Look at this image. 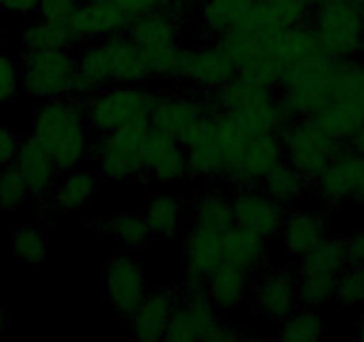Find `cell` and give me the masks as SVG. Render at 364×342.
<instances>
[{
	"label": "cell",
	"mask_w": 364,
	"mask_h": 342,
	"mask_svg": "<svg viewBox=\"0 0 364 342\" xmlns=\"http://www.w3.org/2000/svg\"><path fill=\"white\" fill-rule=\"evenodd\" d=\"M86 102L75 96L45 100L34 113L33 138L52 157L59 173L82 166L90 152Z\"/></svg>",
	"instance_id": "1"
},
{
	"label": "cell",
	"mask_w": 364,
	"mask_h": 342,
	"mask_svg": "<svg viewBox=\"0 0 364 342\" xmlns=\"http://www.w3.org/2000/svg\"><path fill=\"white\" fill-rule=\"evenodd\" d=\"M159 92L146 88V84L125 86L113 84L100 89L86 100V121L91 132L117 131L132 123H150V111Z\"/></svg>",
	"instance_id": "2"
},
{
	"label": "cell",
	"mask_w": 364,
	"mask_h": 342,
	"mask_svg": "<svg viewBox=\"0 0 364 342\" xmlns=\"http://www.w3.org/2000/svg\"><path fill=\"white\" fill-rule=\"evenodd\" d=\"M127 36L145 54L154 79L177 80L181 55V23L177 16L159 9L129 20Z\"/></svg>",
	"instance_id": "3"
},
{
	"label": "cell",
	"mask_w": 364,
	"mask_h": 342,
	"mask_svg": "<svg viewBox=\"0 0 364 342\" xmlns=\"http://www.w3.org/2000/svg\"><path fill=\"white\" fill-rule=\"evenodd\" d=\"M150 123H132L90 139L87 157L95 160L100 179L109 182H127L145 177L141 146Z\"/></svg>",
	"instance_id": "4"
},
{
	"label": "cell",
	"mask_w": 364,
	"mask_h": 342,
	"mask_svg": "<svg viewBox=\"0 0 364 342\" xmlns=\"http://www.w3.org/2000/svg\"><path fill=\"white\" fill-rule=\"evenodd\" d=\"M309 23L332 57L350 59L363 54L364 8L352 0L318 2L311 9Z\"/></svg>",
	"instance_id": "5"
},
{
	"label": "cell",
	"mask_w": 364,
	"mask_h": 342,
	"mask_svg": "<svg viewBox=\"0 0 364 342\" xmlns=\"http://www.w3.org/2000/svg\"><path fill=\"white\" fill-rule=\"evenodd\" d=\"M22 89L31 96L45 100L70 96L79 75L77 55L66 50H26L22 54Z\"/></svg>",
	"instance_id": "6"
},
{
	"label": "cell",
	"mask_w": 364,
	"mask_h": 342,
	"mask_svg": "<svg viewBox=\"0 0 364 342\" xmlns=\"http://www.w3.org/2000/svg\"><path fill=\"white\" fill-rule=\"evenodd\" d=\"M284 160L313 182L332 159L346 150V143L334 138L311 118H300L282 131Z\"/></svg>",
	"instance_id": "7"
},
{
	"label": "cell",
	"mask_w": 364,
	"mask_h": 342,
	"mask_svg": "<svg viewBox=\"0 0 364 342\" xmlns=\"http://www.w3.org/2000/svg\"><path fill=\"white\" fill-rule=\"evenodd\" d=\"M218 41L232 57L237 75L277 92L284 66L273 54L272 41L257 36L241 23L227 31Z\"/></svg>",
	"instance_id": "8"
},
{
	"label": "cell",
	"mask_w": 364,
	"mask_h": 342,
	"mask_svg": "<svg viewBox=\"0 0 364 342\" xmlns=\"http://www.w3.org/2000/svg\"><path fill=\"white\" fill-rule=\"evenodd\" d=\"M237 77L236 65L218 40L200 47L181 48L177 82L215 92Z\"/></svg>",
	"instance_id": "9"
},
{
	"label": "cell",
	"mask_w": 364,
	"mask_h": 342,
	"mask_svg": "<svg viewBox=\"0 0 364 342\" xmlns=\"http://www.w3.org/2000/svg\"><path fill=\"white\" fill-rule=\"evenodd\" d=\"M143 266L127 251L113 255L104 266V292L114 314L127 323L146 294Z\"/></svg>",
	"instance_id": "10"
},
{
	"label": "cell",
	"mask_w": 364,
	"mask_h": 342,
	"mask_svg": "<svg viewBox=\"0 0 364 342\" xmlns=\"http://www.w3.org/2000/svg\"><path fill=\"white\" fill-rule=\"evenodd\" d=\"M186 150L190 177L222 182L223 153L218 139L216 111H209L198 118L197 123L178 138Z\"/></svg>",
	"instance_id": "11"
},
{
	"label": "cell",
	"mask_w": 364,
	"mask_h": 342,
	"mask_svg": "<svg viewBox=\"0 0 364 342\" xmlns=\"http://www.w3.org/2000/svg\"><path fill=\"white\" fill-rule=\"evenodd\" d=\"M141 162L145 177L163 184H178L190 177L186 150L177 138L149 128L141 146Z\"/></svg>",
	"instance_id": "12"
},
{
	"label": "cell",
	"mask_w": 364,
	"mask_h": 342,
	"mask_svg": "<svg viewBox=\"0 0 364 342\" xmlns=\"http://www.w3.org/2000/svg\"><path fill=\"white\" fill-rule=\"evenodd\" d=\"M177 305L168 323L164 341H209L213 330L220 323V316L208 292H197V294L177 292Z\"/></svg>",
	"instance_id": "13"
},
{
	"label": "cell",
	"mask_w": 364,
	"mask_h": 342,
	"mask_svg": "<svg viewBox=\"0 0 364 342\" xmlns=\"http://www.w3.org/2000/svg\"><path fill=\"white\" fill-rule=\"evenodd\" d=\"M230 200L236 225L252 230L262 239H269L281 232L288 207L268 197L261 187L237 189Z\"/></svg>",
	"instance_id": "14"
},
{
	"label": "cell",
	"mask_w": 364,
	"mask_h": 342,
	"mask_svg": "<svg viewBox=\"0 0 364 342\" xmlns=\"http://www.w3.org/2000/svg\"><path fill=\"white\" fill-rule=\"evenodd\" d=\"M250 292L257 312L275 323H282L299 307L296 277L282 267L259 271Z\"/></svg>",
	"instance_id": "15"
},
{
	"label": "cell",
	"mask_w": 364,
	"mask_h": 342,
	"mask_svg": "<svg viewBox=\"0 0 364 342\" xmlns=\"http://www.w3.org/2000/svg\"><path fill=\"white\" fill-rule=\"evenodd\" d=\"M177 299V292L170 287L146 289L145 298L127 321L131 333L145 342L164 338Z\"/></svg>",
	"instance_id": "16"
},
{
	"label": "cell",
	"mask_w": 364,
	"mask_h": 342,
	"mask_svg": "<svg viewBox=\"0 0 364 342\" xmlns=\"http://www.w3.org/2000/svg\"><path fill=\"white\" fill-rule=\"evenodd\" d=\"M363 160L364 157L357 155L352 150H343L327 164L320 177L313 180L318 198L328 205H338L346 198L355 197Z\"/></svg>",
	"instance_id": "17"
},
{
	"label": "cell",
	"mask_w": 364,
	"mask_h": 342,
	"mask_svg": "<svg viewBox=\"0 0 364 342\" xmlns=\"http://www.w3.org/2000/svg\"><path fill=\"white\" fill-rule=\"evenodd\" d=\"M204 114L202 99L188 93H159L152 111L150 127L181 138Z\"/></svg>",
	"instance_id": "18"
},
{
	"label": "cell",
	"mask_w": 364,
	"mask_h": 342,
	"mask_svg": "<svg viewBox=\"0 0 364 342\" xmlns=\"http://www.w3.org/2000/svg\"><path fill=\"white\" fill-rule=\"evenodd\" d=\"M129 18L113 4H100V2H82L75 15L70 18L68 26L75 34L79 43L100 41L125 33Z\"/></svg>",
	"instance_id": "19"
},
{
	"label": "cell",
	"mask_w": 364,
	"mask_h": 342,
	"mask_svg": "<svg viewBox=\"0 0 364 342\" xmlns=\"http://www.w3.org/2000/svg\"><path fill=\"white\" fill-rule=\"evenodd\" d=\"M13 164L22 173L31 194L36 198H48L58 184V166L52 157L41 148L33 136L20 139L18 152Z\"/></svg>",
	"instance_id": "20"
},
{
	"label": "cell",
	"mask_w": 364,
	"mask_h": 342,
	"mask_svg": "<svg viewBox=\"0 0 364 342\" xmlns=\"http://www.w3.org/2000/svg\"><path fill=\"white\" fill-rule=\"evenodd\" d=\"M275 95H277L275 89L264 88L261 84H255L237 75L222 88L215 89V92H205V95L200 99L204 113L223 111V113L229 114H240L252 109V107L268 102Z\"/></svg>",
	"instance_id": "21"
},
{
	"label": "cell",
	"mask_w": 364,
	"mask_h": 342,
	"mask_svg": "<svg viewBox=\"0 0 364 342\" xmlns=\"http://www.w3.org/2000/svg\"><path fill=\"white\" fill-rule=\"evenodd\" d=\"M327 218L316 209H293L284 216L281 226L282 243L291 257H304L327 237Z\"/></svg>",
	"instance_id": "22"
},
{
	"label": "cell",
	"mask_w": 364,
	"mask_h": 342,
	"mask_svg": "<svg viewBox=\"0 0 364 342\" xmlns=\"http://www.w3.org/2000/svg\"><path fill=\"white\" fill-rule=\"evenodd\" d=\"M104 41L109 48L113 84L138 86V84H149L154 79L145 54L127 36V33H118L114 36L106 38Z\"/></svg>",
	"instance_id": "23"
},
{
	"label": "cell",
	"mask_w": 364,
	"mask_h": 342,
	"mask_svg": "<svg viewBox=\"0 0 364 342\" xmlns=\"http://www.w3.org/2000/svg\"><path fill=\"white\" fill-rule=\"evenodd\" d=\"M266 239L252 230L236 225L222 232L223 263L254 275L259 273L266 259Z\"/></svg>",
	"instance_id": "24"
},
{
	"label": "cell",
	"mask_w": 364,
	"mask_h": 342,
	"mask_svg": "<svg viewBox=\"0 0 364 342\" xmlns=\"http://www.w3.org/2000/svg\"><path fill=\"white\" fill-rule=\"evenodd\" d=\"M208 296L218 312H230L243 305L252 291V275L222 263L205 277Z\"/></svg>",
	"instance_id": "25"
},
{
	"label": "cell",
	"mask_w": 364,
	"mask_h": 342,
	"mask_svg": "<svg viewBox=\"0 0 364 342\" xmlns=\"http://www.w3.org/2000/svg\"><path fill=\"white\" fill-rule=\"evenodd\" d=\"M218 118V139L223 153L222 182L230 184L236 189H243V155L248 143V134L241 128L234 114L216 111Z\"/></svg>",
	"instance_id": "26"
},
{
	"label": "cell",
	"mask_w": 364,
	"mask_h": 342,
	"mask_svg": "<svg viewBox=\"0 0 364 342\" xmlns=\"http://www.w3.org/2000/svg\"><path fill=\"white\" fill-rule=\"evenodd\" d=\"M284 160V148L279 134L254 136L248 139L243 155V189L259 187L273 167Z\"/></svg>",
	"instance_id": "27"
},
{
	"label": "cell",
	"mask_w": 364,
	"mask_h": 342,
	"mask_svg": "<svg viewBox=\"0 0 364 342\" xmlns=\"http://www.w3.org/2000/svg\"><path fill=\"white\" fill-rule=\"evenodd\" d=\"M99 189V179L91 170L82 166L63 173L50 194V205L54 211L70 214L86 207Z\"/></svg>",
	"instance_id": "28"
},
{
	"label": "cell",
	"mask_w": 364,
	"mask_h": 342,
	"mask_svg": "<svg viewBox=\"0 0 364 342\" xmlns=\"http://www.w3.org/2000/svg\"><path fill=\"white\" fill-rule=\"evenodd\" d=\"M186 270L209 275L223 263L222 232L193 225L184 237Z\"/></svg>",
	"instance_id": "29"
},
{
	"label": "cell",
	"mask_w": 364,
	"mask_h": 342,
	"mask_svg": "<svg viewBox=\"0 0 364 342\" xmlns=\"http://www.w3.org/2000/svg\"><path fill=\"white\" fill-rule=\"evenodd\" d=\"M311 186H313V182L286 160L273 167L259 184V187L268 197H272L273 200L282 204L284 207H291L296 202L302 200L306 194H309Z\"/></svg>",
	"instance_id": "30"
},
{
	"label": "cell",
	"mask_w": 364,
	"mask_h": 342,
	"mask_svg": "<svg viewBox=\"0 0 364 342\" xmlns=\"http://www.w3.org/2000/svg\"><path fill=\"white\" fill-rule=\"evenodd\" d=\"M314 123L341 141H348L364 125V106L350 99H338L311 116Z\"/></svg>",
	"instance_id": "31"
},
{
	"label": "cell",
	"mask_w": 364,
	"mask_h": 342,
	"mask_svg": "<svg viewBox=\"0 0 364 342\" xmlns=\"http://www.w3.org/2000/svg\"><path fill=\"white\" fill-rule=\"evenodd\" d=\"M234 116L240 121L241 128L247 132L248 138L268 134V132L281 136L282 131L295 121V118L282 106L277 95L268 100V102L261 104V106H255L252 109L245 111V113L234 114Z\"/></svg>",
	"instance_id": "32"
},
{
	"label": "cell",
	"mask_w": 364,
	"mask_h": 342,
	"mask_svg": "<svg viewBox=\"0 0 364 342\" xmlns=\"http://www.w3.org/2000/svg\"><path fill=\"white\" fill-rule=\"evenodd\" d=\"M97 230L120 241L127 250H141L152 237L145 216L131 211H118L109 218L100 219Z\"/></svg>",
	"instance_id": "33"
},
{
	"label": "cell",
	"mask_w": 364,
	"mask_h": 342,
	"mask_svg": "<svg viewBox=\"0 0 364 342\" xmlns=\"http://www.w3.org/2000/svg\"><path fill=\"white\" fill-rule=\"evenodd\" d=\"M348 264L345 241L327 236L313 250H309L304 257H300L299 275H339Z\"/></svg>",
	"instance_id": "34"
},
{
	"label": "cell",
	"mask_w": 364,
	"mask_h": 342,
	"mask_svg": "<svg viewBox=\"0 0 364 342\" xmlns=\"http://www.w3.org/2000/svg\"><path fill=\"white\" fill-rule=\"evenodd\" d=\"M255 0H204L200 4L202 27L205 34L218 40L243 20Z\"/></svg>",
	"instance_id": "35"
},
{
	"label": "cell",
	"mask_w": 364,
	"mask_h": 342,
	"mask_svg": "<svg viewBox=\"0 0 364 342\" xmlns=\"http://www.w3.org/2000/svg\"><path fill=\"white\" fill-rule=\"evenodd\" d=\"M77 43L79 41L68 23L40 18L23 27L22 45L26 50H66Z\"/></svg>",
	"instance_id": "36"
},
{
	"label": "cell",
	"mask_w": 364,
	"mask_h": 342,
	"mask_svg": "<svg viewBox=\"0 0 364 342\" xmlns=\"http://www.w3.org/2000/svg\"><path fill=\"white\" fill-rule=\"evenodd\" d=\"M77 68H79L80 79L90 82L97 92L113 86L109 48L104 40L82 43V47L77 52Z\"/></svg>",
	"instance_id": "37"
},
{
	"label": "cell",
	"mask_w": 364,
	"mask_h": 342,
	"mask_svg": "<svg viewBox=\"0 0 364 342\" xmlns=\"http://www.w3.org/2000/svg\"><path fill=\"white\" fill-rule=\"evenodd\" d=\"M145 219L152 236L171 239L181 232L182 204L175 194L161 193L150 198L145 211Z\"/></svg>",
	"instance_id": "38"
},
{
	"label": "cell",
	"mask_w": 364,
	"mask_h": 342,
	"mask_svg": "<svg viewBox=\"0 0 364 342\" xmlns=\"http://www.w3.org/2000/svg\"><path fill=\"white\" fill-rule=\"evenodd\" d=\"M191 218L193 225L225 232L229 226L234 225L232 200L222 191H208L197 198Z\"/></svg>",
	"instance_id": "39"
},
{
	"label": "cell",
	"mask_w": 364,
	"mask_h": 342,
	"mask_svg": "<svg viewBox=\"0 0 364 342\" xmlns=\"http://www.w3.org/2000/svg\"><path fill=\"white\" fill-rule=\"evenodd\" d=\"M338 275L307 273L296 277V299L299 307L320 310L336 298Z\"/></svg>",
	"instance_id": "40"
},
{
	"label": "cell",
	"mask_w": 364,
	"mask_h": 342,
	"mask_svg": "<svg viewBox=\"0 0 364 342\" xmlns=\"http://www.w3.org/2000/svg\"><path fill=\"white\" fill-rule=\"evenodd\" d=\"M325 321L320 312L296 307L281 323V338L288 342H313L323 335Z\"/></svg>",
	"instance_id": "41"
},
{
	"label": "cell",
	"mask_w": 364,
	"mask_h": 342,
	"mask_svg": "<svg viewBox=\"0 0 364 342\" xmlns=\"http://www.w3.org/2000/svg\"><path fill=\"white\" fill-rule=\"evenodd\" d=\"M11 251L26 264H41L47 259V236L34 225H23L11 236Z\"/></svg>",
	"instance_id": "42"
},
{
	"label": "cell",
	"mask_w": 364,
	"mask_h": 342,
	"mask_svg": "<svg viewBox=\"0 0 364 342\" xmlns=\"http://www.w3.org/2000/svg\"><path fill=\"white\" fill-rule=\"evenodd\" d=\"M29 197L33 194L15 164L2 166L0 170V209L8 212L16 211L29 200Z\"/></svg>",
	"instance_id": "43"
},
{
	"label": "cell",
	"mask_w": 364,
	"mask_h": 342,
	"mask_svg": "<svg viewBox=\"0 0 364 342\" xmlns=\"http://www.w3.org/2000/svg\"><path fill=\"white\" fill-rule=\"evenodd\" d=\"M334 299L346 309L364 305V264H348L338 275Z\"/></svg>",
	"instance_id": "44"
},
{
	"label": "cell",
	"mask_w": 364,
	"mask_h": 342,
	"mask_svg": "<svg viewBox=\"0 0 364 342\" xmlns=\"http://www.w3.org/2000/svg\"><path fill=\"white\" fill-rule=\"evenodd\" d=\"M338 99L355 100L364 106V61L359 57L341 59Z\"/></svg>",
	"instance_id": "45"
},
{
	"label": "cell",
	"mask_w": 364,
	"mask_h": 342,
	"mask_svg": "<svg viewBox=\"0 0 364 342\" xmlns=\"http://www.w3.org/2000/svg\"><path fill=\"white\" fill-rule=\"evenodd\" d=\"M22 88V70L8 54L0 52V104L13 100Z\"/></svg>",
	"instance_id": "46"
},
{
	"label": "cell",
	"mask_w": 364,
	"mask_h": 342,
	"mask_svg": "<svg viewBox=\"0 0 364 342\" xmlns=\"http://www.w3.org/2000/svg\"><path fill=\"white\" fill-rule=\"evenodd\" d=\"M80 4L82 0H38L36 11L43 20L68 23Z\"/></svg>",
	"instance_id": "47"
},
{
	"label": "cell",
	"mask_w": 364,
	"mask_h": 342,
	"mask_svg": "<svg viewBox=\"0 0 364 342\" xmlns=\"http://www.w3.org/2000/svg\"><path fill=\"white\" fill-rule=\"evenodd\" d=\"M111 4L117 6L129 20L146 15V13L159 11V9L166 11L164 0H111Z\"/></svg>",
	"instance_id": "48"
},
{
	"label": "cell",
	"mask_w": 364,
	"mask_h": 342,
	"mask_svg": "<svg viewBox=\"0 0 364 342\" xmlns=\"http://www.w3.org/2000/svg\"><path fill=\"white\" fill-rule=\"evenodd\" d=\"M20 138L11 128L0 125V166H8L15 160L18 152Z\"/></svg>",
	"instance_id": "49"
},
{
	"label": "cell",
	"mask_w": 364,
	"mask_h": 342,
	"mask_svg": "<svg viewBox=\"0 0 364 342\" xmlns=\"http://www.w3.org/2000/svg\"><path fill=\"white\" fill-rule=\"evenodd\" d=\"M350 264H364V230H357L345 239Z\"/></svg>",
	"instance_id": "50"
},
{
	"label": "cell",
	"mask_w": 364,
	"mask_h": 342,
	"mask_svg": "<svg viewBox=\"0 0 364 342\" xmlns=\"http://www.w3.org/2000/svg\"><path fill=\"white\" fill-rule=\"evenodd\" d=\"M38 0H0V9L18 15H31L36 11Z\"/></svg>",
	"instance_id": "51"
},
{
	"label": "cell",
	"mask_w": 364,
	"mask_h": 342,
	"mask_svg": "<svg viewBox=\"0 0 364 342\" xmlns=\"http://www.w3.org/2000/svg\"><path fill=\"white\" fill-rule=\"evenodd\" d=\"M237 338H241V331L237 330V328L230 326V324L223 323V321L220 319V323L216 324V328L213 330L209 341L211 342H230V341H237Z\"/></svg>",
	"instance_id": "52"
},
{
	"label": "cell",
	"mask_w": 364,
	"mask_h": 342,
	"mask_svg": "<svg viewBox=\"0 0 364 342\" xmlns=\"http://www.w3.org/2000/svg\"><path fill=\"white\" fill-rule=\"evenodd\" d=\"M346 148L355 152L357 155L364 157V125L348 139V141H346Z\"/></svg>",
	"instance_id": "53"
},
{
	"label": "cell",
	"mask_w": 364,
	"mask_h": 342,
	"mask_svg": "<svg viewBox=\"0 0 364 342\" xmlns=\"http://www.w3.org/2000/svg\"><path fill=\"white\" fill-rule=\"evenodd\" d=\"M359 202H364V160H363V170H360V177H359V186H357L355 197Z\"/></svg>",
	"instance_id": "54"
},
{
	"label": "cell",
	"mask_w": 364,
	"mask_h": 342,
	"mask_svg": "<svg viewBox=\"0 0 364 342\" xmlns=\"http://www.w3.org/2000/svg\"><path fill=\"white\" fill-rule=\"evenodd\" d=\"M357 338L364 342V312L360 314L359 321H357Z\"/></svg>",
	"instance_id": "55"
},
{
	"label": "cell",
	"mask_w": 364,
	"mask_h": 342,
	"mask_svg": "<svg viewBox=\"0 0 364 342\" xmlns=\"http://www.w3.org/2000/svg\"><path fill=\"white\" fill-rule=\"evenodd\" d=\"M6 314H4V310H2V305H0V337H2V333H4L6 331Z\"/></svg>",
	"instance_id": "56"
},
{
	"label": "cell",
	"mask_w": 364,
	"mask_h": 342,
	"mask_svg": "<svg viewBox=\"0 0 364 342\" xmlns=\"http://www.w3.org/2000/svg\"><path fill=\"white\" fill-rule=\"evenodd\" d=\"M181 0H164V6H166V11H171V9L175 8V6L178 4Z\"/></svg>",
	"instance_id": "57"
},
{
	"label": "cell",
	"mask_w": 364,
	"mask_h": 342,
	"mask_svg": "<svg viewBox=\"0 0 364 342\" xmlns=\"http://www.w3.org/2000/svg\"><path fill=\"white\" fill-rule=\"evenodd\" d=\"M353 4H357V6H360V8H364V0H352Z\"/></svg>",
	"instance_id": "58"
},
{
	"label": "cell",
	"mask_w": 364,
	"mask_h": 342,
	"mask_svg": "<svg viewBox=\"0 0 364 342\" xmlns=\"http://www.w3.org/2000/svg\"><path fill=\"white\" fill-rule=\"evenodd\" d=\"M2 36H4V27H2V22H0V43H2Z\"/></svg>",
	"instance_id": "59"
},
{
	"label": "cell",
	"mask_w": 364,
	"mask_h": 342,
	"mask_svg": "<svg viewBox=\"0 0 364 342\" xmlns=\"http://www.w3.org/2000/svg\"><path fill=\"white\" fill-rule=\"evenodd\" d=\"M311 2H313V6H314V4H318V2H323V0H311Z\"/></svg>",
	"instance_id": "60"
},
{
	"label": "cell",
	"mask_w": 364,
	"mask_h": 342,
	"mask_svg": "<svg viewBox=\"0 0 364 342\" xmlns=\"http://www.w3.org/2000/svg\"><path fill=\"white\" fill-rule=\"evenodd\" d=\"M363 54H364V34H363Z\"/></svg>",
	"instance_id": "61"
}]
</instances>
